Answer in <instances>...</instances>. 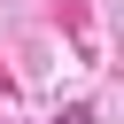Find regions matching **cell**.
<instances>
[{
  "mask_svg": "<svg viewBox=\"0 0 124 124\" xmlns=\"http://www.w3.org/2000/svg\"><path fill=\"white\" fill-rule=\"evenodd\" d=\"M54 124H93V108H85V101H70V108H54Z\"/></svg>",
  "mask_w": 124,
  "mask_h": 124,
  "instance_id": "1",
  "label": "cell"
}]
</instances>
